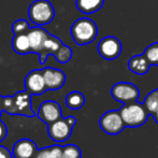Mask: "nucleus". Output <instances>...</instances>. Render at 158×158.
<instances>
[{"mask_svg":"<svg viewBox=\"0 0 158 158\" xmlns=\"http://www.w3.org/2000/svg\"><path fill=\"white\" fill-rule=\"evenodd\" d=\"M54 57L56 58V60L60 64H67L68 61H70V59L72 58V50L69 48L68 45H63L58 48L56 53H55Z\"/></svg>","mask_w":158,"mask_h":158,"instance_id":"obj_21","label":"nucleus"},{"mask_svg":"<svg viewBox=\"0 0 158 158\" xmlns=\"http://www.w3.org/2000/svg\"><path fill=\"white\" fill-rule=\"evenodd\" d=\"M82 153L80 148L74 144H68L63 148V157L61 158H81Z\"/></svg>","mask_w":158,"mask_h":158,"instance_id":"obj_24","label":"nucleus"},{"mask_svg":"<svg viewBox=\"0 0 158 158\" xmlns=\"http://www.w3.org/2000/svg\"><path fill=\"white\" fill-rule=\"evenodd\" d=\"M104 0H75L77 8L84 14H93L102 8Z\"/></svg>","mask_w":158,"mask_h":158,"instance_id":"obj_17","label":"nucleus"},{"mask_svg":"<svg viewBox=\"0 0 158 158\" xmlns=\"http://www.w3.org/2000/svg\"><path fill=\"white\" fill-rule=\"evenodd\" d=\"M14 99V115H25L32 117L35 115L31 109V94L27 90H22L13 96Z\"/></svg>","mask_w":158,"mask_h":158,"instance_id":"obj_10","label":"nucleus"},{"mask_svg":"<svg viewBox=\"0 0 158 158\" xmlns=\"http://www.w3.org/2000/svg\"><path fill=\"white\" fill-rule=\"evenodd\" d=\"M0 158H13L12 153H11L6 148L0 146Z\"/></svg>","mask_w":158,"mask_h":158,"instance_id":"obj_26","label":"nucleus"},{"mask_svg":"<svg viewBox=\"0 0 158 158\" xmlns=\"http://www.w3.org/2000/svg\"><path fill=\"white\" fill-rule=\"evenodd\" d=\"M28 16L35 26L46 25L54 19V6L48 0H35L28 9Z\"/></svg>","mask_w":158,"mask_h":158,"instance_id":"obj_3","label":"nucleus"},{"mask_svg":"<svg viewBox=\"0 0 158 158\" xmlns=\"http://www.w3.org/2000/svg\"><path fill=\"white\" fill-rule=\"evenodd\" d=\"M63 42L59 38L55 37V35H50V37L48 38V40L45 41V44H44L42 51L39 53V63L41 64H44L46 61V58H48V55H53L54 56L55 53L58 51V48L63 45Z\"/></svg>","mask_w":158,"mask_h":158,"instance_id":"obj_14","label":"nucleus"},{"mask_svg":"<svg viewBox=\"0 0 158 158\" xmlns=\"http://www.w3.org/2000/svg\"><path fill=\"white\" fill-rule=\"evenodd\" d=\"M37 116L40 121L44 122L46 125H50L60 119L63 117V112H61V108L58 102L48 100V101H44L43 103H41L38 110Z\"/></svg>","mask_w":158,"mask_h":158,"instance_id":"obj_8","label":"nucleus"},{"mask_svg":"<svg viewBox=\"0 0 158 158\" xmlns=\"http://www.w3.org/2000/svg\"><path fill=\"white\" fill-rule=\"evenodd\" d=\"M12 48L19 55H26L31 53V46L28 38V33L14 35L12 39Z\"/></svg>","mask_w":158,"mask_h":158,"instance_id":"obj_16","label":"nucleus"},{"mask_svg":"<svg viewBox=\"0 0 158 158\" xmlns=\"http://www.w3.org/2000/svg\"><path fill=\"white\" fill-rule=\"evenodd\" d=\"M153 117H154V119H155V121H156L157 123H158V111H157L156 113H155L154 115H153Z\"/></svg>","mask_w":158,"mask_h":158,"instance_id":"obj_28","label":"nucleus"},{"mask_svg":"<svg viewBox=\"0 0 158 158\" xmlns=\"http://www.w3.org/2000/svg\"><path fill=\"white\" fill-rule=\"evenodd\" d=\"M111 96L114 98V100L126 104L137 101L140 92L135 84L129 82H118L111 88Z\"/></svg>","mask_w":158,"mask_h":158,"instance_id":"obj_5","label":"nucleus"},{"mask_svg":"<svg viewBox=\"0 0 158 158\" xmlns=\"http://www.w3.org/2000/svg\"><path fill=\"white\" fill-rule=\"evenodd\" d=\"M63 157V148L59 145L46 146L38 150L35 158H61Z\"/></svg>","mask_w":158,"mask_h":158,"instance_id":"obj_19","label":"nucleus"},{"mask_svg":"<svg viewBox=\"0 0 158 158\" xmlns=\"http://www.w3.org/2000/svg\"><path fill=\"white\" fill-rule=\"evenodd\" d=\"M2 110H3V112L14 115V99H13V96L3 97V100H2Z\"/></svg>","mask_w":158,"mask_h":158,"instance_id":"obj_25","label":"nucleus"},{"mask_svg":"<svg viewBox=\"0 0 158 158\" xmlns=\"http://www.w3.org/2000/svg\"><path fill=\"white\" fill-rule=\"evenodd\" d=\"M118 111L125 123V126L129 128H137V127L143 126L150 115L145 106L141 103H138L137 101L124 104Z\"/></svg>","mask_w":158,"mask_h":158,"instance_id":"obj_2","label":"nucleus"},{"mask_svg":"<svg viewBox=\"0 0 158 158\" xmlns=\"http://www.w3.org/2000/svg\"><path fill=\"white\" fill-rule=\"evenodd\" d=\"M25 88L29 94L35 95V96L42 95L48 90L42 70L35 69V70L30 71V72L26 75Z\"/></svg>","mask_w":158,"mask_h":158,"instance_id":"obj_9","label":"nucleus"},{"mask_svg":"<svg viewBox=\"0 0 158 158\" xmlns=\"http://www.w3.org/2000/svg\"><path fill=\"white\" fill-rule=\"evenodd\" d=\"M38 150L35 141L24 138L16 142L12 148L13 158H32L35 156Z\"/></svg>","mask_w":158,"mask_h":158,"instance_id":"obj_12","label":"nucleus"},{"mask_svg":"<svg viewBox=\"0 0 158 158\" xmlns=\"http://www.w3.org/2000/svg\"><path fill=\"white\" fill-rule=\"evenodd\" d=\"M42 73H43L44 81L46 84V88L48 90H57L60 89L64 85L66 82V74L64 71L59 70V69L55 68H43L41 69Z\"/></svg>","mask_w":158,"mask_h":158,"instance_id":"obj_11","label":"nucleus"},{"mask_svg":"<svg viewBox=\"0 0 158 158\" xmlns=\"http://www.w3.org/2000/svg\"><path fill=\"white\" fill-rule=\"evenodd\" d=\"M73 41L79 46L87 45L97 38L98 27L94 21L87 17L79 19L72 24L70 29Z\"/></svg>","mask_w":158,"mask_h":158,"instance_id":"obj_1","label":"nucleus"},{"mask_svg":"<svg viewBox=\"0 0 158 158\" xmlns=\"http://www.w3.org/2000/svg\"><path fill=\"white\" fill-rule=\"evenodd\" d=\"M123 45L122 42L113 35L102 38L98 43V53L103 59L113 60L121 55Z\"/></svg>","mask_w":158,"mask_h":158,"instance_id":"obj_7","label":"nucleus"},{"mask_svg":"<svg viewBox=\"0 0 158 158\" xmlns=\"http://www.w3.org/2000/svg\"><path fill=\"white\" fill-rule=\"evenodd\" d=\"M30 25L26 19H17L12 24V32L14 35H21V33H28L30 30Z\"/></svg>","mask_w":158,"mask_h":158,"instance_id":"obj_23","label":"nucleus"},{"mask_svg":"<svg viewBox=\"0 0 158 158\" xmlns=\"http://www.w3.org/2000/svg\"><path fill=\"white\" fill-rule=\"evenodd\" d=\"M99 126L106 133L116 135L125 128V123L121 116L119 111H108L100 117Z\"/></svg>","mask_w":158,"mask_h":158,"instance_id":"obj_6","label":"nucleus"},{"mask_svg":"<svg viewBox=\"0 0 158 158\" xmlns=\"http://www.w3.org/2000/svg\"><path fill=\"white\" fill-rule=\"evenodd\" d=\"M75 124L77 119L74 116H68L66 118L61 117L58 121L48 125V137L56 143H63L71 137Z\"/></svg>","mask_w":158,"mask_h":158,"instance_id":"obj_4","label":"nucleus"},{"mask_svg":"<svg viewBox=\"0 0 158 158\" xmlns=\"http://www.w3.org/2000/svg\"><path fill=\"white\" fill-rule=\"evenodd\" d=\"M51 33H48L41 26L38 27H32L28 31V38L30 41V46H31V53L39 54L43 48L45 41L50 37Z\"/></svg>","mask_w":158,"mask_h":158,"instance_id":"obj_13","label":"nucleus"},{"mask_svg":"<svg viewBox=\"0 0 158 158\" xmlns=\"http://www.w3.org/2000/svg\"><path fill=\"white\" fill-rule=\"evenodd\" d=\"M85 104V97L82 93L74 90L67 95L66 106L71 110H80Z\"/></svg>","mask_w":158,"mask_h":158,"instance_id":"obj_18","label":"nucleus"},{"mask_svg":"<svg viewBox=\"0 0 158 158\" xmlns=\"http://www.w3.org/2000/svg\"><path fill=\"white\" fill-rule=\"evenodd\" d=\"M8 135V129H6V126L0 121V142L4 139Z\"/></svg>","mask_w":158,"mask_h":158,"instance_id":"obj_27","label":"nucleus"},{"mask_svg":"<svg viewBox=\"0 0 158 158\" xmlns=\"http://www.w3.org/2000/svg\"><path fill=\"white\" fill-rule=\"evenodd\" d=\"M143 106H145L146 111L150 115H154L158 111V89H155L151 92L145 97L143 102Z\"/></svg>","mask_w":158,"mask_h":158,"instance_id":"obj_20","label":"nucleus"},{"mask_svg":"<svg viewBox=\"0 0 158 158\" xmlns=\"http://www.w3.org/2000/svg\"><path fill=\"white\" fill-rule=\"evenodd\" d=\"M152 66H158V42L152 43L145 48L143 53Z\"/></svg>","mask_w":158,"mask_h":158,"instance_id":"obj_22","label":"nucleus"},{"mask_svg":"<svg viewBox=\"0 0 158 158\" xmlns=\"http://www.w3.org/2000/svg\"><path fill=\"white\" fill-rule=\"evenodd\" d=\"M151 63L145 57V55H135L128 61V69L131 72L138 75H144L148 72L151 68Z\"/></svg>","mask_w":158,"mask_h":158,"instance_id":"obj_15","label":"nucleus"}]
</instances>
